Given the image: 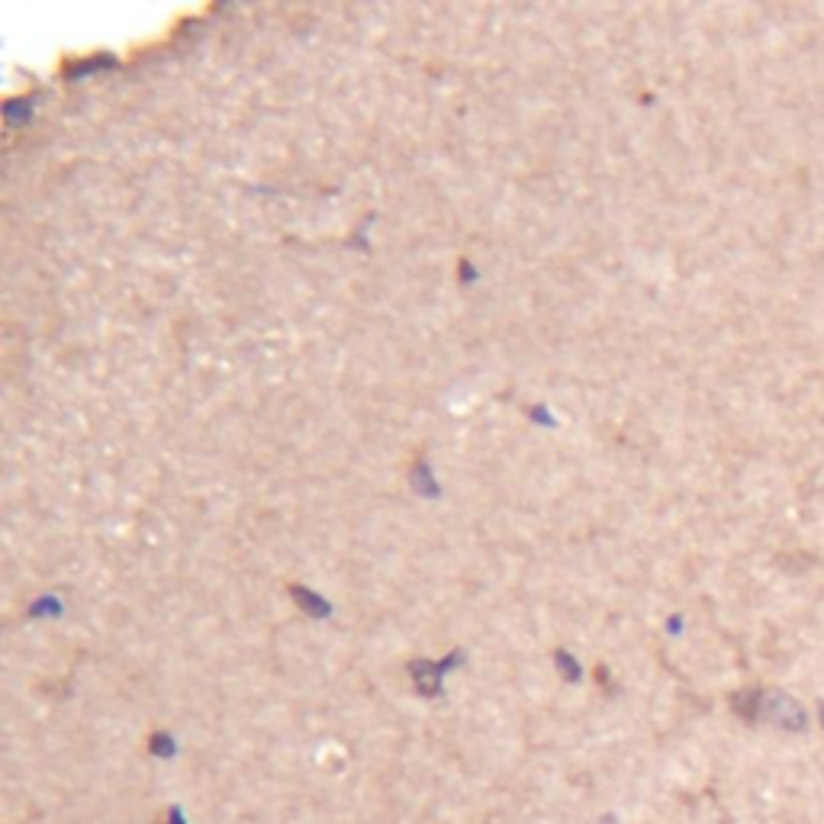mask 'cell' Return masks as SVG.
Here are the masks:
<instances>
[{"mask_svg":"<svg viewBox=\"0 0 824 824\" xmlns=\"http://www.w3.org/2000/svg\"><path fill=\"white\" fill-rule=\"evenodd\" d=\"M760 718L780 731H805L809 728V712L802 709L799 699H792L786 693H763L760 696Z\"/></svg>","mask_w":824,"mask_h":824,"instance_id":"cell-1","label":"cell"},{"mask_svg":"<svg viewBox=\"0 0 824 824\" xmlns=\"http://www.w3.org/2000/svg\"><path fill=\"white\" fill-rule=\"evenodd\" d=\"M818 712H822V715H818V718H822V725H824V706H822V709H818Z\"/></svg>","mask_w":824,"mask_h":824,"instance_id":"cell-2","label":"cell"}]
</instances>
